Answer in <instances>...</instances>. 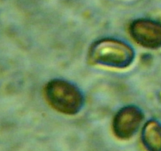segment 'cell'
I'll return each instance as SVG.
<instances>
[{
    "label": "cell",
    "instance_id": "5",
    "mask_svg": "<svg viewBox=\"0 0 161 151\" xmlns=\"http://www.w3.org/2000/svg\"><path fill=\"white\" fill-rule=\"evenodd\" d=\"M142 140L147 151H161V124L148 121L142 130Z\"/></svg>",
    "mask_w": 161,
    "mask_h": 151
},
{
    "label": "cell",
    "instance_id": "3",
    "mask_svg": "<svg viewBox=\"0 0 161 151\" xmlns=\"http://www.w3.org/2000/svg\"><path fill=\"white\" fill-rule=\"evenodd\" d=\"M144 115L136 106H126L118 112L113 121V132L120 139L131 138L138 129Z\"/></svg>",
    "mask_w": 161,
    "mask_h": 151
},
{
    "label": "cell",
    "instance_id": "4",
    "mask_svg": "<svg viewBox=\"0 0 161 151\" xmlns=\"http://www.w3.org/2000/svg\"><path fill=\"white\" fill-rule=\"evenodd\" d=\"M130 35L133 39L148 48L161 47V23L150 19H138L131 24Z\"/></svg>",
    "mask_w": 161,
    "mask_h": 151
},
{
    "label": "cell",
    "instance_id": "1",
    "mask_svg": "<svg viewBox=\"0 0 161 151\" xmlns=\"http://www.w3.org/2000/svg\"><path fill=\"white\" fill-rule=\"evenodd\" d=\"M92 62L114 68H126L133 62L134 51L127 44L114 39H104L92 45Z\"/></svg>",
    "mask_w": 161,
    "mask_h": 151
},
{
    "label": "cell",
    "instance_id": "2",
    "mask_svg": "<svg viewBox=\"0 0 161 151\" xmlns=\"http://www.w3.org/2000/svg\"><path fill=\"white\" fill-rule=\"evenodd\" d=\"M45 94L51 106L64 114H76L84 104V98L80 91L71 83L62 80L49 82L46 87Z\"/></svg>",
    "mask_w": 161,
    "mask_h": 151
}]
</instances>
